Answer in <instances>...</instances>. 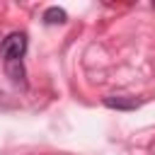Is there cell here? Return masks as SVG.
Here are the masks:
<instances>
[{
  "label": "cell",
  "mask_w": 155,
  "mask_h": 155,
  "mask_svg": "<svg viewBox=\"0 0 155 155\" xmlns=\"http://www.w3.org/2000/svg\"><path fill=\"white\" fill-rule=\"evenodd\" d=\"M0 53H2L5 63H7V61H22L24 53H27V34H24V31H12V34H7V36L2 39V44H0Z\"/></svg>",
  "instance_id": "6da1fadb"
},
{
  "label": "cell",
  "mask_w": 155,
  "mask_h": 155,
  "mask_svg": "<svg viewBox=\"0 0 155 155\" xmlns=\"http://www.w3.org/2000/svg\"><path fill=\"white\" fill-rule=\"evenodd\" d=\"M102 104L107 109H116V111H136L143 102L131 97V94H109V97L102 99Z\"/></svg>",
  "instance_id": "7a4b0ae2"
},
{
  "label": "cell",
  "mask_w": 155,
  "mask_h": 155,
  "mask_svg": "<svg viewBox=\"0 0 155 155\" xmlns=\"http://www.w3.org/2000/svg\"><path fill=\"white\" fill-rule=\"evenodd\" d=\"M5 73H7V78L12 80V85L27 87V70H24V63H22V61H7V63H5Z\"/></svg>",
  "instance_id": "3957f363"
},
{
  "label": "cell",
  "mask_w": 155,
  "mask_h": 155,
  "mask_svg": "<svg viewBox=\"0 0 155 155\" xmlns=\"http://www.w3.org/2000/svg\"><path fill=\"white\" fill-rule=\"evenodd\" d=\"M44 24H48V27H53V24H65L68 22V12L63 10V7H58V5H51V7H46L44 10Z\"/></svg>",
  "instance_id": "277c9868"
}]
</instances>
